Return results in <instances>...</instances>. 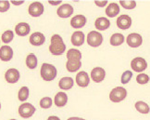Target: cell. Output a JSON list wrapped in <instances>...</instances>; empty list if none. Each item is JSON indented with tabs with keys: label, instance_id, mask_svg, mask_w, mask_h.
Listing matches in <instances>:
<instances>
[{
	"label": "cell",
	"instance_id": "obj_1",
	"mask_svg": "<svg viewBox=\"0 0 150 120\" xmlns=\"http://www.w3.org/2000/svg\"><path fill=\"white\" fill-rule=\"evenodd\" d=\"M67 64H66V68L69 72L73 73L78 71L81 66H82V53L81 51L75 49H71L67 52Z\"/></svg>",
	"mask_w": 150,
	"mask_h": 120
},
{
	"label": "cell",
	"instance_id": "obj_2",
	"mask_svg": "<svg viewBox=\"0 0 150 120\" xmlns=\"http://www.w3.org/2000/svg\"><path fill=\"white\" fill-rule=\"evenodd\" d=\"M49 50L53 55H62L66 50V45L63 42V39L59 35H54L51 37Z\"/></svg>",
	"mask_w": 150,
	"mask_h": 120
},
{
	"label": "cell",
	"instance_id": "obj_3",
	"mask_svg": "<svg viewBox=\"0 0 150 120\" xmlns=\"http://www.w3.org/2000/svg\"><path fill=\"white\" fill-rule=\"evenodd\" d=\"M41 76L45 81L54 80L57 76L56 67L49 64H43L41 67Z\"/></svg>",
	"mask_w": 150,
	"mask_h": 120
},
{
	"label": "cell",
	"instance_id": "obj_4",
	"mask_svg": "<svg viewBox=\"0 0 150 120\" xmlns=\"http://www.w3.org/2000/svg\"><path fill=\"white\" fill-rule=\"evenodd\" d=\"M127 96V90L122 87L113 89L109 93V99L113 102H120L123 101Z\"/></svg>",
	"mask_w": 150,
	"mask_h": 120
},
{
	"label": "cell",
	"instance_id": "obj_5",
	"mask_svg": "<svg viewBox=\"0 0 150 120\" xmlns=\"http://www.w3.org/2000/svg\"><path fill=\"white\" fill-rule=\"evenodd\" d=\"M103 42V36L99 32L92 31L87 36V44L91 47H99Z\"/></svg>",
	"mask_w": 150,
	"mask_h": 120
},
{
	"label": "cell",
	"instance_id": "obj_6",
	"mask_svg": "<svg viewBox=\"0 0 150 120\" xmlns=\"http://www.w3.org/2000/svg\"><path fill=\"white\" fill-rule=\"evenodd\" d=\"M34 113H35V107L29 102H25L19 107V114L23 118L31 117Z\"/></svg>",
	"mask_w": 150,
	"mask_h": 120
},
{
	"label": "cell",
	"instance_id": "obj_7",
	"mask_svg": "<svg viewBox=\"0 0 150 120\" xmlns=\"http://www.w3.org/2000/svg\"><path fill=\"white\" fill-rule=\"evenodd\" d=\"M131 66L132 68V70L135 72H143L145 71L147 68V62L146 61V60L144 58H141V57H136L131 62Z\"/></svg>",
	"mask_w": 150,
	"mask_h": 120
},
{
	"label": "cell",
	"instance_id": "obj_8",
	"mask_svg": "<svg viewBox=\"0 0 150 120\" xmlns=\"http://www.w3.org/2000/svg\"><path fill=\"white\" fill-rule=\"evenodd\" d=\"M44 5L41 2H33L29 6L28 12L33 17H39L44 13Z\"/></svg>",
	"mask_w": 150,
	"mask_h": 120
},
{
	"label": "cell",
	"instance_id": "obj_9",
	"mask_svg": "<svg viewBox=\"0 0 150 120\" xmlns=\"http://www.w3.org/2000/svg\"><path fill=\"white\" fill-rule=\"evenodd\" d=\"M126 42L131 48H138L142 45L143 38L139 34L132 33V34H130V35L127 36Z\"/></svg>",
	"mask_w": 150,
	"mask_h": 120
},
{
	"label": "cell",
	"instance_id": "obj_10",
	"mask_svg": "<svg viewBox=\"0 0 150 120\" xmlns=\"http://www.w3.org/2000/svg\"><path fill=\"white\" fill-rule=\"evenodd\" d=\"M5 79L8 83L15 84L20 79V72L15 68H10L5 74Z\"/></svg>",
	"mask_w": 150,
	"mask_h": 120
},
{
	"label": "cell",
	"instance_id": "obj_11",
	"mask_svg": "<svg viewBox=\"0 0 150 120\" xmlns=\"http://www.w3.org/2000/svg\"><path fill=\"white\" fill-rule=\"evenodd\" d=\"M132 25V19L128 15H122L119 16L117 19V26L122 30L129 29Z\"/></svg>",
	"mask_w": 150,
	"mask_h": 120
},
{
	"label": "cell",
	"instance_id": "obj_12",
	"mask_svg": "<svg viewBox=\"0 0 150 120\" xmlns=\"http://www.w3.org/2000/svg\"><path fill=\"white\" fill-rule=\"evenodd\" d=\"M73 10H74L73 8L70 4H63L59 9H57V13L60 17V18H68V17L72 15Z\"/></svg>",
	"mask_w": 150,
	"mask_h": 120
},
{
	"label": "cell",
	"instance_id": "obj_13",
	"mask_svg": "<svg viewBox=\"0 0 150 120\" xmlns=\"http://www.w3.org/2000/svg\"><path fill=\"white\" fill-rule=\"evenodd\" d=\"M105 76H106V72L101 67H96L91 72V77L96 83L102 82Z\"/></svg>",
	"mask_w": 150,
	"mask_h": 120
},
{
	"label": "cell",
	"instance_id": "obj_14",
	"mask_svg": "<svg viewBox=\"0 0 150 120\" xmlns=\"http://www.w3.org/2000/svg\"><path fill=\"white\" fill-rule=\"evenodd\" d=\"M76 83L79 87H82V88L87 87L90 83V77L88 76V74L84 71L78 73L76 76Z\"/></svg>",
	"mask_w": 150,
	"mask_h": 120
},
{
	"label": "cell",
	"instance_id": "obj_15",
	"mask_svg": "<svg viewBox=\"0 0 150 120\" xmlns=\"http://www.w3.org/2000/svg\"><path fill=\"white\" fill-rule=\"evenodd\" d=\"M13 57V50L9 46H2L0 48V60L3 61H8Z\"/></svg>",
	"mask_w": 150,
	"mask_h": 120
},
{
	"label": "cell",
	"instance_id": "obj_16",
	"mask_svg": "<svg viewBox=\"0 0 150 120\" xmlns=\"http://www.w3.org/2000/svg\"><path fill=\"white\" fill-rule=\"evenodd\" d=\"M45 41V36L43 35L42 33L40 32H35L31 35L30 36V43L33 45V46H42Z\"/></svg>",
	"mask_w": 150,
	"mask_h": 120
},
{
	"label": "cell",
	"instance_id": "obj_17",
	"mask_svg": "<svg viewBox=\"0 0 150 120\" xmlns=\"http://www.w3.org/2000/svg\"><path fill=\"white\" fill-rule=\"evenodd\" d=\"M85 24H86V18L83 15H76L71 20V25L73 28H75V29L83 27Z\"/></svg>",
	"mask_w": 150,
	"mask_h": 120
},
{
	"label": "cell",
	"instance_id": "obj_18",
	"mask_svg": "<svg viewBox=\"0 0 150 120\" xmlns=\"http://www.w3.org/2000/svg\"><path fill=\"white\" fill-rule=\"evenodd\" d=\"M30 25L26 22H21V24H17L15 27V32L18 36H27L29 33H30Z\"/></svg>",
	"mask_w": 150,
	"mask_h": 120
},
{
	"label": "cell",
	"instance_id": "obj_19",
	"mask_svg": "<svg viewBox=\"0 0 150 120\" xmlns=\"http://www.w3.org/2000/svg\"><path fill=\"white\" fill-rule=\"evenodd\" d=\"M84 42V34L81 31H76L72 34L71 36V43L73 46L80 47Z\"/></svg>",
	"mask_w": 150,
	"mask_h": 120
},
{
	"label": "cell",
	"instance_id": "obj_20",
	"mask_svg": "<svg viewBox=\"0 0 150 120\" xmlns=\"http://www.w3.org/2000/svg\"><path fill=\"white\" fill-rule=\"evenodd\" d=\"M109 25H110V22H109V21L107 18H105V17L97 18L96 20V22H95L96 28L100 30V31H104V30L108 29V28L109 27Z\"/></svg>",
	"mask_w": 150,
	"mask_h": 120
},
{
	"label": "cell",
	"instance_id": "obj_21",
	"mask_svg": "<svg viewBox=\"0 0 150 120\" xmlns=\"http://www.w3.org/2000/svg\"><path fill=\"white\" fill-rule=\"evenodd\" d=\"M120 13V7L117 3H110L106 9V14L108 17H116Z\"/></svg>",
	"mask_w": 150,
	"mask_h": 120
},
{
	"label": "cell",
	"instance_id": "obj_22",
	"mask_svg": "<svg viewBox=\"0 0 150 120\" xmlns=\"http://www.w3.org/2000/svg\"><path fill=\"white\" fill-rule=\"evenodd\" d=\"M59 86L61 89H64V90H68V89H71L73 87V79L71 77H62L59 80Z\"/></svg>",
	"mask_w": 150,
	"mask_h": 120
},
{
	"label": "cell",
	"instance_id": "obj_23",
	"mask_svg": "<svg viewBox=\"0 0 150 120\" xmlns=\"http://www.w3.org/2000/svg\"><path fill=\"white\" fill-rule=\"evenodd\" d=\"M68 101V96L65 92H59L55 96V104L59 107L66 105Z\"/></svg>",
	"mask_w": 150,
	"mask_h": 120
},
{
	"label": "cell",
	"instance_id": "obj_24",
	"mask_svg": "<svg viewBox=\"0 0 150 120\" xmlns=\"http://www.w3.org/2000/svg\"><path fill=\"white\" fill-rule=\"evenodd\" d=\"M124 42V36L122 34H114L110 37V45L117 47V46H120Z\"/></svg>",
	"mask_w": 150,
	"mask_h": 120
},
{
	"label": "cell",
	"instance_id": "obj_25",
	"mask_svg": "<svg viewBox=\"0 0 150 120\" xmlns=\"http://www.w3.org/2000/svg\"><path fill=\"white\" fill-rule=\"evenodd\" d=\"M26 65L30 69H34L37 66V58L34 54H29L26 58Z\"/></svg>",
	"mask_w": 150,
	"mask_h": 120
},
{
	"label": "cell",
	"instance_id": "obj_26",
	"mask_svg": "<svg viewBox=\"0 0 150 120\" xmlns=\"http://www.w3.org/2000/svg\"><path fill=\"white\" fill-rule=\"evenodd\" d=\"M135 108L138 112L142 114H148L149 113V105L144 101H137L135 104Z\"/></svg>",
	"mask_w": 150,
	"mask_h": 120
},
{
	"label": "cell",
	"instance_id": "obj_27",
	"mask_svg": "<svg viewBox=\"0 0 150 120\" xmlns=\"http://www.w3.org/2000/svg\"><path fill=\"white\" fill-rule=\"evenodd\" d=\"M13 37H14V33H13V31H11V30H8V31L4 32L2 36H1L2 41L4 43H6V44H8V43L12 41Z\"/></svg>",
	"mask_w": 150,
	"mask_h": 120
},
{
	"label": "cell",
	"instance_id": "obj_28",
	"mask_svg": "<svg viewBox=\"0 0 150 120\" xmlns=\"http://www.w3.org/2000/svg\"><path fill=\"white\" fill-rule=\"evenodd\" d=\"M29 93H30V91H29V89L27 87H22L20 91H19V94H18V98L20 101H24L28 99L29 97Z\"/></svg>",
	"mask_w": 150,
	"mask_h": 120
},
{
	"label": "cell",
	"instance_id": "obj_29",
	"mask_svg": "<svg viewBox=\"0 0 150 120\" xmlns=\"http://www.w3.org/2000/svg\"><path fill=\"white\" fill-rule=\"evenodd\" d=\"M120 4L126 9H134L136 7V2L135 1H132V0H128V1H125V0H120Z\"/></svg>",
	"mask_w": 150,
	"mask_h": 120
},
{
	"label": "cell",
	"instance_id": "obj_30",
	"mask_svg": "<svg viewBox=\"0 0 150 120\" xmlns=\"http://www.w3.org/2000/svg\"><path fill=\"white\" fill-rule=\"evenodd\" d=\"M52 105V100L49 97H45L41 101H40V106L44 109H48Z\"/></svg>",
	"mask_w": 150,
	"mask_h": 120
},
{
	"label": "cell",
	"instance_id": "obj_31",
	"mask_svg": "<svg viewBox=\"0 0 150 120\" xmlns=\"http://www.w3.org/2000/svg\"><path fill=\"white\" fill-rule=\"evenodd\" d=\"M136 81L139 84H146L149 81V76L146 74H139L136 76Z\"/></svg>",
	"mask_w": 150,
	"mask_h": 120
},
{
	"label": "cell",
	"instance_id": "obj_32",
	"mask_svg": "<svg viewBox=\"0 0 150 120\" xmlns=\"http://www.w3.org/2000/svg\"><path fill=\"white\" fill-rule=\"evenodd\" d=\"M132 76V73L131 71H125L122 76V84H127Z\"/></svg>",
	"mask_w": 150,
	"mask_h": 120
},
{
	"label": "cell",
	"instance_id": "obj_33",
	"mask_svg": "<svg viewBox=\"0 0 150 120\" xmlns=\"http://www.w3.org/2000/svg\"><path fill=\"white\" fill-rule=\"evenodd\" d=\"M9 9V2L6 0L0 1V12H6Z\"/></svg>",
	"mask_w": 150,
	"mask_h": 120
},
{
	"label": "cell",
	"instance_id": "obj_34",
	"mask_svg": "<svg viewBox=\"0 0 150 120\" xmlns=\"http://www.w3.org/2000/svg\"><path fill=\"white\" fill-rule=\"evenodd\" d=\"M95 4L96 6H98V7H104V6H106L108 4V1L107 0H104V1H95Z\"/></svg>",
	"mask_w": 150,
	"mask_h": 120
},
{
	"label": "cell",
	"instance_id": "obj_35",
	"mask_svg": "<svg viewBox=\"0 0 150 120\" xmlns=\"http://www.w3.org/2000/svg\"><path fill=\"white\" fill-rule=\"evenodd\" d=\"M61 2H62V1H60V0H57V1H51V0H49V1H48V3H49L50 5H53V6L59 5V4H61Z\"/></svg>",
	"mask_w": 150,
	"mask_h": 120
},
{
	"label": "cell",
	"instance_id": "obj_36",
	"mask_svg": "<svg viewBox=\"0 0 150 120\" xmlns=\"http://www.w3.org/2000/svg\"><path fill=\"white\" fill-rule=\"evenodd\" d=\"M11 3H12L13 5L19 6V5H21V4H23V3H24V1H22V0H21V1H14V0H13V1H11Z\"/></svg>",
	"mask_w": 150,
	"mask_h": 120
},
{
	"label": "cell",
	"instance_id": "obj_37",
	"mask_svg": "<svg viewBox=\"0 0 150 120\" xmlns=\"http://www.w3.org/2000/svg\"><path fill=\"white\" fill-rule=\"evenodd\" d=\"M47 120H60V119L56 116H49L47 118Z\"/></svg>",
	"mask_w": 150,
	"mask_h": 120
},
{
	"label": "cell",
	"instance_id": "obj_38",
	"mask_svg": "<svg viewBox=\"0 0 150 120\" xmlns=\"http://www.w3.org/2000/svg\"><path fill=\"white\" fill-rule=\"evenodd\" d=\"M68 120H85V119L81 118V117H70Z\"/></svg>",
	"mask_w": 150,
	"mask_h": 120
},
{
	"label": "cell",
	"instance_id": "obj_39",
	"mask_svg": "<svg viewBox=\"0 0 150 120\" xmlns=\"http://www.w3.org/2000/svg\"><path fill=\"white\" fill-rule=\"evenodd\" d=\"M0 109H1V104H0Z\"/></svg>",
	"mask_w": 150,
	"mask_h": 120
},
{
	"label": "cell",
	"instance_id": "obj_40",
	"mask_svg": "<svg viewBox=\"0 0 150 120\" xmlns=\"http://www.w3.org/2000/svg\"><path fill=\"white\" fill-rule=\"evenodd\" d=\"M9 120H16V119H9Z\"/></svg>",
	"mask_w": 150,
	"mask_h": 120
}]
</instances>
